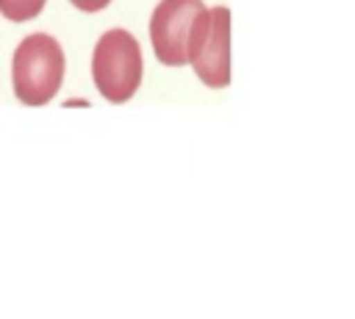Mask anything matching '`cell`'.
I'll list each match as a JSON object with an SVG mask.
<instances>
[{
  "label": "cell",
  "mask_w": 355,
  "mask_h": 319,
  "mask_svg": "<svg viewBox=\"0 0 355 319\" xmlns=\"http://www.w3.org/2000/svg\"><path fill=\"white\" fill-rule=\"evenodd\" d=\"M64 50L50 33L25 36L11 58V83L14 94L25 105H47L64 80Z\"/></svg>",
  "instance_id": "obj_1"
},
{
  "label": "cell",
  "mask_w": 355,
  "mask_h": 319,
  "mask_svg": "<svg viewBox=\"0 0 355 319\" xmlns=\"http://www.w3.org/2000/svg\"><path fill=\"white\" fill-rule=\"evenodd\" d=\"M141 75L144 58L139 39L125 28L105 31L92 53V80L100 97H105L114 105L128 103L141 86Z\"/></svg>",
  "instance_id": "obj_2"
},
{
  "label": "cell",
  "mask_w": 355,
  "mask_h": 319,
  "mask_svg": "<svg viewBox=\"0 0 355 319\" xmlns=\"http://www.w3.org/2000/svg\"><path fill=\"white\" fill-rule=\"evenodd\" d=\"M189 64L208 89L230 86V8L205 6L189 36Z\"/></svg>",
  "instance_id": "obj_3"
},
{
  "label": "cell",
  "mask_w": 355,
  "mask_h": 319,
  "mask_svg": "<svg viewBox=\"0 0 355 319\" xmlns=\"http://www.w3.org/2000/svg\"><path fill=\"white\" fill-rule=\"evenodd\" d=\"M202 0H161L150 14V44L164 67L189 64V36Z\"/></svg>",
  "instance_id": "obj_4"
},
{
  "label": "cell",
  "mask_w": 355,
  "mask_h": 319,
  "mask_svg": "<svg viewBox=\"0 0 355 319\" xmlns=\"http://www.w3.org/2000/svg\"><path fill=\"white\" fill-rule=\"evenodd\" d=\"M47 0H0V14L11 22H28L39 17Z\"/></svg>",
  "instance_id": "obj_5"
},
{
  "label": "cell",
  "mask_w": 355,
  "mask_h": 319,
  "mask_svg": "<svg viewBox=\"0 0 355 319\" xmlns=\"http://www.w3.org/2000/svg\"><path fill=\"white\" fill-rule=\"evenodd\" d=\"M78 11H83V14H97V11H103L111 0H69Z\"/></svg>",
  "instance_id": "obj_6"
}]
</instances>
